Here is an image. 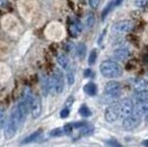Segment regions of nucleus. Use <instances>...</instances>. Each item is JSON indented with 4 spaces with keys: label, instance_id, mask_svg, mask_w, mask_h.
Wrapping results in <instances>:
<instances>
[{
    "label": "nucleus",
    "instance_id": "obj_1",
    "mask_svg": "<svg viewBox=\"0 0 148 147\" xmlns=\"http://www.w3.org/2000/svg\"><path fill=\"white\" fill-rule=\"evenodd\" d=\"M99 71L104 78L107 79H114L118 78L121 74L123 73V69L121 64L112 60H106L103 61L99 65Z\"/></svg>",
    "mask_w": 148,
    "mask_h": 147
},
{
    "label": "nucleus",
    "instance_id": "obj_2",
    "mask_svg": "<svg viewBox=\"0 0 148 147\" xmlns=\"http://www.w3.org/2000/svg\"><path fill=\"white\" fill-rule=\"evenodd\" d=\"M50 81H51V89H52V91L56 93V94L62 93L63 89H64V78H63V74H62V72L59 69L56 70V72L51 76Z\"/></svg>",
    "mask_w": 148,
    "mask_h": 147
},
{
    "label": "nucleus",
    "instance_id": "obj_3",
    "mask_svg": "<svg viewBox=\"0 0 148 147\" xmlns=\"http://www.w3.org/2000/svg\"><path fill=\"white\" fill-rule=\"evenodd\" d=\"M117 105H118V109H119V116H122L123 118L130 116V114H133L134 109H135L133 101L128 98L121 100V102Z\"/></svg>",
    "mask_w": 148,
    "mask_h": 147
},
{
    "label": "nucleus",
    "instance_id": "obj_4",
    "mask_svg": "<svg viewBox=\"0 0 148 147\" xmlns=\"http://www.w3.org/2000/svg\"><path fill=\"white\" fill-rule=\"evenodd\" d=\"M133 22L130 20H122L112 25V33L113 34H124L132 31L133 29Z\"/></svg>",
    "mask_w": 148,
    "mask_h": 147
},
{
    "label": "nucleus",
    "instance_id": "obj_5",
    "mask_svg": "<svg viewBox=\"0 0 148 147\" xmlns=\"http://www.w3.org/2000/svg\"><path fill=\"white\" fill-rule=\"evenodd\" d=\"M105 94L111 98H118L122 93V85L117 81H110L105 84Z\"/></svg>",
    "mask_w": 148,
    "mask_h": 147
},
{
    "label": "nucleus",
    "instance_id": "obj_6",
    "mask_svg": "<svg viewBox=\"0 0 148 147\" xmlns=\"http://www.w3.org/2000/svg\"><path fill=\"white\" fill-rule=\"evenodd\" d=\"M140 121H142V116H139L136 113H133V114H130V116L124 118L123 127L126 131H132V129L136 128L140 124Z\"/></svg>",
    "mask_w": 148,
    "mask_h": 147
},
{
    "label": "nucleus",
    "instance_id": "obj_7",
    "mask_svg": "<svg viewBox=\"0 0 148 147\" xmlns=\"http://www.w3.org/2000/svg\"><path fill=\"white\" fill-rule=\"evenodd\" d=\"M18 126V123L16 121H13L11 117H9L7 120L6 123H5V126H3V133H5V136H6L7 139H10L14 136Z\"/></svg>",
    "mask_w": 148,
    "mask_h": 147
},
{
    "label": "nucleus",
    "instance_id": "obj_8",
    "mask_svg": "<svg viewBox=\"0 0 148 147\" xmlns=\"http://www.w3.org/2000/svg\"><path fill=\"white\" fill-rule=\"evenodd\" d=\"M104 116L106 122L108 123H114L115 121H117V118L119 117V109H118V105L113 104L110 105L106 107L104 113Z\"/></svg>",
    "mask_w": 148,
    "mask_h": 147
},
{
    "label": "nucleus",
    "instance_id": "obj_9",
    "mask_svg": "<svg viewBox=\"0 0 148 147\" xmlns=\"http://www.w3.org/2000/svg\"><path fill=\"white\" fill-rule=\"evenodd\" d=\"M41 111H42V103H41V100L39 96H34V100L31 104L30 113L32 118H38L41 114Z\"/></svg>",
    "mask_w": 148,
    "mask_h": 147
},
{
    "label": "nucleus",
    "instance_id": "obj_10",
    "mask_svg": "<svg viewBox=\"0 0 148 147\" xmlns=\"http://www.w3.org/2000/svg\"><path fill=\"white\" fill-rule=\"evenodd\" d=\"M130 55V51L127 48H118L114 51V58L119 61H125Z\"/></svg>",
    "mask_w": 148,
    "mask_h": 147
},
{
    "label": "nucleus",
    "instance_id": "obj_11",
    "mask_svg": "<svg viewBox=\"0 0 148 147\" xmlns=\"http://www.w3.org/2000/svg\"><path fill=\"white\" fill-rule=\"evenodd\" d=\"M135 102H136V104H148V91L147 90L136 91Z\"/></svg>",
    "mask_w": 148,
    "mask_h": 147
},
{
    "label": "nucleus",
    "instance_id": "obj_12",
    "mask_svg": "<svg viewBox=\"0 0 148 147\" xmlns=\"http://www.w3.org/2000/svg\"><path fill=\"white\" fill-rule=\"evenodd\" d=\"M10 117L12 118L13 121H16V122L18 123V125H20V124L25 120V117L22 115V113H21L20 110L18 109V106H14L12 109L11 114H10Z\"/></svg>",
    "mask_w": 148,
    "mask_h": 147
},
{
    "label": "nucleus",
    "instance_id": "obj_13",
    "mask_svg": "<svg viewBox=\"0 0 148 147\" xmlns=\"http://www.w3.org/2000/svg\"><path fill=\"white\" fill-rule=\"evenodd\" d=\"M69 30H70V34H71L72 37H74V38L77 37V36L80 34V32L82 31V25H81L80 21L75 20L74 22H72V23L70 25Z\"/></svg>",
    "mask_w": 148,
    "mask_h": 147
},
{
    "label": "nucleus",
    "instance_id": "obj_14",
    "mask_svg": "<svg viewBox=\"0 0 148 147\" xmlns=\"http://www.w3.org/2000/svg\"><path fill=\"white\" fill-rule=\"evenodd\" d=\"M34 94L32 93L30 89H25V91H23V94H22V98L21 100H23L25 103H28V104L30 105V109H31V104H32V102H33V100H34Z\"/></svg>",
    "mask_w": 148,
    "mask_h": 147
},
{
    "label": "nucleus",
    "instance_id": "obj_15",
    "mask_svg": "<svg viewBox=\"0 0 148 147\" xmlns=\"http://www.w3.org/2000/svg\"><path fill=\"white\" fill-rule=\"evenodd\" d=\"M56 61L59 63V65L63 67V69H68L69 65H70V61H69L68 56L65 54H63V53H61V54H59L56 56Z\"/></svg>",
    "mask_w": 148,
    "mask_h": 147
},
{
    "label": "nucleus",
    "instance_id": "obj_16",
    "mask_svg": "<svg viewBox=\"0 0 148 147\" xmlns=\"http://www.w3.org/2000/svg\"><path fill=\"white\" fill-rule=\"evenodd\" d=\"M42 134V131L41 129H39L37 132H34V133H32L31 135H29L28 137H25V139L22 141V144H28V143H32V142H36L41 136Z\"/></svg>",
    "mask_w": 148,
    "mask_h": 147
},
{
    "label": "nucleus",
    "instance_id": "obj_17",
    "mask_svg": "<svg viewBox=\"0 0 148 147\" xmlns=\"http://www.w3.org/2000/svg\"><path fill=\"white\" fill-rule=\"evenodd\" d=\"M84 92L86 93L87 95H90V96H94L97 93V87L92 82L91 83H87L86 85L84 86Z\"/></svg>",
    "mask_w": 148,
    "mask_h": 147
},
{
    "label": "nucleus",
    "instance_id": "obj_18",
    "mask_svg": "<svg viewBox=\"0 0 148 147\" xmlns=\"http://www.w3.org/2000/svg\"><path fill=\"white\" fill-rule=\"evenodd\" d=\"M74 70L73 67H70L66 69V74H65V79H66V82H68L69 85H72L74 83V80H75V76H74Z\"/></svg>",
    "mask_w": 148,
    "mask_h": 147
},
{
    "label": "nucleus",
    "instance_id": "obj_19",
    "mask_svg": "<svg viewBox=\"0 0 148 147\" xmlns=\"http://www.w3.org/2000/svg\"><path fill=\"white\" fill-rule=\"evenodd\" d=\"M148 82L145 79H137L135 81V84H134V87H135L136 91H142V90H146L147 87Z\"/></svg>",
    "mask_w": 148,
    "mask_h": 147
},
{
    "label": "nucleus",
    "instance_id": "obj_20",
    "mask_svg": "<svg viewBox=\"0 0 148 147\" xmlns=\"http://www.w3.org/2000/svg\"><path fill=\"white\" fill-rule=\"evenodd\" d=\"M51 90H52L51 89V81L47 76H44L43 79H42V91H43L44 95H47Z\"/></svg>",
    "mask_w": 148,
    "mask_h": 147
},
{
    "label": "nucleus",
    "instance_id": "obj_21",
    "mask_svg": "<svg viewBox=\"0 0 148 147\" xmlns=\"http://www.w3.org/2000/svg\"><path fill=\"white\" fill-rule=\"evenodd\" d=\"M85 53H86V45L84 43H79L76 45V54L79 58H84L85 56Z\"/></svg>",
    "mask_w": 148,
    "mask_h": 147
},
{
    "label": "nucleus",
    "instance_id": "obj_22",
    "mask_svg": "<svg viewBox=\"0 0 148 147\" xmlns=\"http://www.w3.org/2000/svg\"><path fill=\"white\" fill-rule=\"evenodd\" d=\"M85 25L87 28H92L93 25H95V16L92 12L87 13L86 18H85Z\"/></svg>",
    "mask_w": 148,
    "mask_h": 147
},
{
    "label": "nucleus",
    "instance_id": "obj_23",
    "mask_svg": "<svg viewBox=\"0 0 148 147\" xmlns=\"http://www.w3.org/2000/svg\"><path fill=\"white\" fill-rule=\"evenodd\" d=\"M79 112H80L81 116L83 117H90L92 115V112H91V110L87 107L86 105H82L80 107V110H79Z\"/></svg>",
    "mask_w": 148,
    "mask_h": 147
},
{
    "label": "nucleus",
    "instance_id": "obj_24",
    "mask_svg": "<svg viewBox=\"0 0 148 147\" xmlns=\"http://www.w3.org/2000/svg\"><path fill=\"white\" fill-rule=\"evenodd\" d=\"M93 132H94V127L91 125H85L84 127L81 128V135L82 136H88V135L93 134Z\"/></svg>",
    "mask_w": 148,
    "mask_h": 147
},
{
    "label": "nucleus",
    "instance_id": "obj_25",
    "mask_svg": "<svg viewBox=\"0 0 148 147\" xmlns=\"http://www.w3.org/2000/svg\"><path fill=\"white\" fill-rule=\"evenodd\" d=\"M63 133H64V131H63L62 128H54L50 132V136L56 137V136H61Z\"/></svg>",
    "mask_w": 148,
    "mask_h": 147
},
{
    "label": "nucleus",
    "instance_id": "obj_26",
    "mask_svg": "<svg viewBox=\"0 0 148 147\" xmlns=\"http://www.w3.org/2000/svg\"><path fill=\"white\" fill-rule=\"evenodd\" d=\"M96 51L95 50H93L92 52H91V54H90V58H88V64L90 65H93L95 61H96Z\"/></svg>",
    "mask_w": 148,
    "mask_h": 147
},
{
    "label": "nucleus",
    "instance_id": "obj_27",
    "mask_svg": "<svg viewBox=\"0 0 148 147\" xmlns=\"http://www.w3.org/2000/svg\"><path fill=\"white\" fill-rule=\"evenodd\" d=\"M73 128H74L73 124H65L64 127H63V131H64L65 134H71L72 131H73Z\"/></svg>",
    "mask_w": 148,
    "mask_h": 147
},
{
    "label": "nucleus",
    "instance_id": "obj_28",
    "mask_svg": "<svg viewBox=\"0 0 148 147\" xmlns=\"http://www.w3.org/2000/svg\"><path fill=\"white\" fill-rule=\"evenodd\" d=\"M6 114H5V111L0 110V127H3L5 123H6Z\"/></svg>",
    "mask_w": 148,
    "mask_h": 147
},
{
    "label": "nucleus",
    "instance_id": "obj_29",
    "mask_svg": "<svg viewBox=\"0 0 148 147\" xmlns=\"http://www.w3.org/2000/svg\"><path fill=\"white\" fill-rule=\"evenodd\" d=\"M106 143H107L111 147H123L122 145H121V143H118L116 139H108Z\"/></svg>",
    "mask_w": 148,
    "mask_h": 147
},
{
    "label": "nucleus",
    "instance_id": "obj_30",
    "mask_svg": "<svg viewBox=\"0 0 148 147\" xmlns=\"http://www.w3.org/2000/svg\"><path fill=\"white\" fill-rule=\"evenodd\" d=\"M99 2H101V0H88V3L93 9H96L99 6Z\"/></svg>",
    "mask_w": 148,
    "mask_h": 147
},
{
    "label": "nucleus",
    "instance_id": "obj_31",
    "mask_svg": "<svg viewBox=\"0 0 148 147\" xmlns=\"http://www.w3.org/2000/svg\"><path fill=\"white\" fill-rule=\"evenodd\" d=\"M69 114H70V110H69V107H66V109H63V110L61 111L60 116H61L62 118H66V117L69 116Z\"/></svg>",
    "mask_w": 148,
    "mask_h": 147
},
{
    "label": "nucleus",
    "instance_id": "obj_32",
    "mask_svg": "<svg viewBox=\"0 0 148 147\" xmlns=\"http://www.w3.org/2000/svg\"><path fill=\"white\" fill-rule=\"evenodd\" d=\"M112 6H113V3H110V5H108V6L106 7V8H105L104 9V11H103V13H102V18L104 19L105 17H106V14H107V13L110 12V10H111V8H112Z\"/></svg>",
    "mask_w": 148,
    "mask_h": 147
},
{
    "label": "nucleus",
    "instance_id": "obj_33",
    "mask_svg": "<svg viewBox=\"0 0 148 147\" xmlns=\"http://www.w3.org/2000/svg\"><path fill=\"white\" fill-rule=\"evenodd\" d=\"M146 3H147V0H135L136 7H144L146 6Z\"/></svg>",
    "mask_w": 148,
    "mask_h": 147
},
{
    "label": "nucleus",
    "instance_id": "obj_34",
    "mask_svg": "<svg viewBox=\"0 0 148 147\" xmlns=\"http://www.w3.org/2000/svg\"><path fill=\"white\" fill-rule=\"evenodd\" d=\"M85 125H87V123L86 122H80V123H75L73 126H74V128H77V129H81L82 127H84Z\"/></svg>",
    "mask_w": 148,
    "mask_h": 147
},
{
    "label": "nucleus",
    "instance_id": "obj_35",
    "mask_svg": "<svg viewBox=\"0 0 148 147\" xmlns=\"http://www.w3.org/2000/svg\"><path fill=\"white\" fill-rule=\"evenodd\" d=\"M92 75H93V72L91 69H87V70L84 71V76H85V78H91Z\"/></svg>",
    "mask_w": 148,
    "mask_h": 147
},
{
    "label": "nucleus",
    "instance_id": "obj_36",
    "mask_svg": "<svg viewBox=\"0 0 148 147\" xmlns=\"http://www.w3.org/2000/svg\"><path fill=\"white\" fill-rule=\"evenodd\" d=\"M73 101H74L73 96H70V98L66 100V106H68V107H70V106L72 105V103H73Z\"/></svg>",
    "mask_w": 148,
    "mask_h": 147
},
{
    "label": "nucleus",
    "instance_id": "obj_37",
    "mask_svg": "<svg viewBox=\"0 0 148 147\" xmlns=\"http://www.w3.org/2000/svg\"><path fill=\"white\" fill-rule=\"evenodd\" d=\"M142 144H143V146H144V147H148V139H147V141H144Z\"/></svg>",
    "mask_w": 148,
    "mask_h": 147
},
{
    "label": "nucleus",
    "instance_id": "obj_38",
    "mask_svg": "<svg viewBox=\"0 0 148 147\" xmlns=\"http://www.w3.org/2000/svg\"><path fill=\"white\" fill-rule=\"evenodd\" d=\"M6 3V0H0V6H3Z\"/></svg>",
    "mask_w": 148,
    "mask_h": 147
},
{
    "label": "nucleus",
    "instance_id": "obj_39",
    "mask_svg": "<svg viewBox=\"0 0 148 147\" xmlns=\"http://www.w3.org/2000/svg\"><path fill=\"white\" fill-rule=\"evenodd\" d=\"M122 1H123V0H116V1H115V5H116V6H118V5H119Z\"/></svg>",
    "mask_w": 148,
    "mask_h": 147
},
{
    "label": "nucleus",
    "instance_id": "obj_40",
    "mask_svg": "<svg viewBox=\"0 0 148 147\" xmlns=\"http://www.w3.org/2000/svg\"><path fill=\"white\" fill-rule=\"evenodd\" d=\"M145 121H146V123H148V112L146 113V115H145Z\"/></svg>",
    "mask_w": 148,
    "mask_h": 147
}]
</instances>
